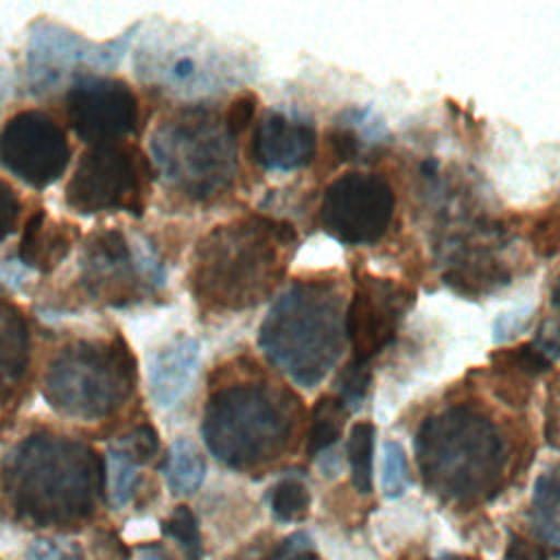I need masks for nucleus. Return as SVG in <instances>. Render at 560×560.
Listing matches in <instances>:
<instances>
[{"mask_svg": "<svg viewBox=\"0 0 560 560\" xmlns=\"http://www.w3.org/2000/svg\"><path fill=\"white\" fill-rule=\"evenodd\" d=\"M0 483L20 521L72 525L94 512L105 490V459L79 440L33 433L2 459Z\"/></svg>", "mask_w": 560, "mask_h": 560, "instance_id": "nucleus-1", "label": "nucleus"}, {"mask_svg": "<svg viewBox=\"0 0 560 560\" xmlns=\"http://www.w3.org/2000/svg\"><path fill=\"white\" fill-rule=\"evenodd\" d=\"M295 228L262 214L217 225L192 254L190 293L210 311H245L273 293L284 278Z\"/></svg>", "mask_w": 560, "mask_h": 560, "instance_id": "nucleus-2", "label": "nucleus"}, {"mask_svg": "<svg viewBox=\"0 0 560 560\" xmlns=\"http://www.w3.org/2000/svg\"><path fill=\"white\" fill-rule=\"evenodd\" d=\"M343 295L335 278H298L267 311L258 346L293 383L315 387L343 352Z\"/></svg>", "mask_w": 560, "mask_h": 560, "instance_id": "nucleus-3", "label": "nucleus"}, {"mask_svg": "<svg viewBox=\"0 0 560 560\" xmlns=\"http://www.w3.org/2000/svg\"><path fill=\"white\" fill-rule=\"evenodd\" d=\"M413 451L427 490L457 503L492 497L508 464V446L494 420L466 402L422 420Z\"/></svg>", "mask_w": 560, "mask_h": 560, "instance_id": "nucleus-4", "label": "nucleus"}, {"mask_svg": "<svg viewBox=\"0 0 560 560\" xmlns=\"http://www.w3.org/2000/svg\"><path fill=\"white\" fill-rule=\"evenodd\" d=\"M295 409L293 396L267 381L228 383L208 396L201 438L228 468L252 470L287 448Z\"/></svg>", "mask_w": 560, "mask_h": 560, "instance_id": "nucleus-5", "label": "nucleus"}, {"mask_svg": "<svg viewBox=\"0 0 560 560\" xmlns=\"http://www.w3.org/2000/svg\"><path fill=\"white\" fill-rule=\"evenodd\" d=\"M149 149L155 175L192 201L223 195L238 171L236 138L228 131L223 116L203 103L162 118Z\"/></svg>", "mask_w": 560, "mask_h": 560, "instance_id": "nucleus-6", "label": "nucleus"}, {"mask_svg": "<svg viewBox=\"0 0 560 560\" xmlns=\"http://www.w3.org/2000/svg\"><path fill=\"white\" fill-rule=\"evenodd\" d=\"M136 383L133 352L114 335L63 346L46 365L42 392L57 413L92 422L118 411L131 398Z\"/></svg>", "mask_w": 560, "mask_h": 560, "instance_id": "nucleus-7", "label": "nucleus"}, {"mask_svg": "<svg viewBox=\"0 0 560 560\" xmlns=\"http://www.w3.org/2000/svg\"><path fill=\"white\" fill-rule=\"evenodd\" d=\"M133 66L147 85L182 98L219 92L243 72L210 37L171 22H155L138 37Z\"/></svg>", "mask_w": 560, "mask_h": 560, "instance_id": "nucleus-8", "label": "nucleus"}, {"mask_svg": "<svg viewBox=\"0 0 560 560\" xmlns=\"http://www.w3.org/2000/svg\"><path fill=\"white\" fill-rule=\"evenodd\" d=\"M153 164L129 142L94 144L77 162L66 186V203L79 214L144 212Z\"/></svg>", "mask_w": 560, "mask_h": 560, "instance_id": "nucleus-9", "label": "nucleus"}, {"mask_svg": "<svg viewBox=\"0 0 560 560\" xmlns=\"http://www.w3.org/2000/svg\"><path fill=\"white\" fill-rule=\"evenodd\" d=\"M81 287L94 302L129 306L155 295L166 269L149 243L131 241L122 230L107 228L88 236L81 252Z\"/></svg>", "mask_w": 560, "mask_h": 560, "instance_id": "nucleus-10", "label": "nucleus"}, {"mask_svg": "<svg viewBox=\"0 0 560 560\" xmlns=\"http://www.w3.org/2000/svg\"><path fill=\"white\" fill-rule=\"evenodd\" d=\"M138 24L107 42H92L77 31L39 18L31 24L26 42V85L33 94L55 90L63 79L88 68H114L127 52Z\"/></svg>", "mask_w": 560, "mask_h": 560, "instance_id": "nucleus-11", "label": "nucleus"}, {"mask_svg": "<svg viewBox=\"0 0 560 560\" xmlns=\"http://www.w3.org/2000/svg\"><path fill=\"white\" fill-rule=\"evenodd\" d=\"M394 206V190L381 175L343 173L324 190L319 225L341 245H374L389 230Z\"/></svg>", "mask_w": 560, "mask_h": 560, "instance_id": "nucleus-12", "label": "nucleus"}, {"mask_svg": "<svg viewBox=\"0 0 560 560\" xmlns=\"http://www.w3.org/2000/svg\"><path fill=\"white\" fill-rule=\"evenodd\" d=\"M66 131L48 114L24 109L0 129V164L33 188L55 184L70 164Z\"/></svg>", "mask_w": 560, "mask_h": 560, "instance_id": "nucleus-13", "label": "nucleus"}, {"mask_svg": "<svg viewBox=\"0 0 560 560\" xmlns=\"http://www.w3.org/2000/svg\"><path fill=\"white\" fill-rule=\"evenodd\" d=\"M413 304V289L368 271L354 273V289L346 308V339L352 361L368 363L394 343L398 326Z\"/></svg>", "mask_w": 560, "mask_h": 560, "instance_id": "nucleus-14", "label": "nucleus"}, {"mask_svg": "<svg viewBox=\"0 0 560 560\" xmlns=\"http://www.w3.org/2000/svg\"><path fill=\"white\" fill-rule=\"evenodd\" d=\"M66 116L72 131L90 147L114 144L136 131L140 105L125 81L90 72L72 79Z\"/></svg>", "mask_w": 560, "mask_h": 560, "instance_id": "nucleus-15", "label": "nucleus"}, {"mask_svg": "<svg viewBox=\"0 0 560 560\" xmlns=\"http://www.w3.org/2000/svg\"><path fill=\"white\" fill-rule=\"evenodd\" d=\"M503 241V223L490 219L451 234L442 245V282L468 300H479L508 287L512 282V267L499 256Z\"/></svg>", "mask_w": 560, "mask_h": 560, "instance_id": "nucleus-16", "label": "nucleus"}, {"mask_svg": "<svg viewBox=\"0 0 560 560\" xmlns=\"http://www.w3.org/2000/svg\"><path fill=\"white\" fill-rule=\"evenodd\" d=\"M317 133L313 122L282 109H267L252 138V158L265 171L289 173L313 162Z\"/></svg>", "mask_w": 560, "mask_h": 560, "instance_id": "nucleus-17", "label": "nucleus"}, {"mask_svg": "<svg viewBox=\"0 0 560 560\" xmlns=\"http://www.w3.org/2000/svg\"><path fill=\"white\" fill-rule=\"evenodd\" d=\"M199 363V341L188 335H179L158 348L149 363V392L160 407L179 402L192 385Z\"/></svg>", "mask_w": 560, "mask_h": 560, "instance_id": "nucleus-18", "label": "nucleus"}, {"mask_svg": "<svg viewBox=\"0 0 560 560\" xmlns=\"http://www.w3.org/2000/svg\"><path fill=\"white\" fill-rule=\"evenodd\" d=\"M77 234L74 225L52 221L46 210L39 208L28 217L22 230L18 258L22 265L46 273L68 256Z\"/></svg>", "mask_w": 560, "mask_h": 560, "instance_id": "nucleus-19", "label": "nucleus"}, {"mask_svg": "<svg viewBox=\"0 0 560 560\" xmlns=\"http://www.w3.org/2000/svg\"><path fill=\"white\" fill-rule=\"evenodd\" d=\"M31 363V330L22 311L0 298V392L13 389Z\"/></svg>", "mask_w": 560, "mask_h": 560, "instance_id": "nucleus-20", "label": "nucleus"}, {"mask_svg": "<svg viewBox=\"0 0 560 560\" xmlns=\"http://www.w3.org/2000/svg\"><path fill=\"white\" fill-rule=\"evenodd\" d=\"M162 472L173 494H195L206 479V457L201 455L195 442L179 438L171 444Z\"/></svg>", "mask_w": 560, "mask_h": 560, "instance_id": "nucleus-21", "label": "nucleus"}, {"mask_svg": "<svg viewBox=\"0 0 560 560\" xmlns=\"http://www.w3.org/2000/svg\"><path fill=\"white\" fill-rule=\"evenodd\" d=\"M529 516L534 529L560 549V464H553L536 479Z\"/></svg>", "mask_w": 560, "mask_h": 560, "instance_id": "nucleus-22", "label": "nucleus"}, {"mask_svg": "<svg viewBox=\"0 0 560 560\" xmlns=\"http://www.w3.org/2000/svg\"><path fill=\"white\" fill-rule=\"evenodd\" d=\"M348 413L350 411L335 394H326L317 398V402L311 409V424L306 433L308 457H317L337 444Z\"/></svg>", "mask_w": 560, "mask_h": 560, "instance_id": "nucleus-23", "label": "nucleus"}, {"mask_svg": "<svg viewBox=\"0 0 560 560\" xmlns=\"http://www.w3.org/2000/svg\"><path fill=\"white\" fill-rule=\"evenodd\" d=\"M374 440H376V427L368 420L357 422L350 429L348 438V462H350V475L352 483L361 494H368L372 490V466H374Z\"/></svg>", "mask_w": 560, "mask_h": 560, "instance_id": "nucleus-24", "label": "nucleus"}, {"mask_svg": "<svg viewBox=\"0 0 560 560\" xmlns=\"http://www.w3.org/2000/svg\"><path fill=\"white\" fill-rule=\"evenodd\" d=\"M138 466L140 464L136 459L109 444L105 457V490L114 508H125L133 499L138 486Z\"/></svg>", "mask_w": 560, "mask_h": 560, "instance_id": "nucleus-25", "label": "nucleus"}, {"mask_svg": "<svg viewBox=\"0 0 560 560\" xmlns=\"http://www.w3.org/2000/svg\"><path fill=\"white\" fill-rule=\"evenodd\" d=\"M551 365H553V361L549 357H545L532 341L510 346V348H499L490 354V368L510 370L525 378L540 376V374L549 372Z\"/></svg>", "mask_w": 560, "mask_h": 560, "instance_id": "nucleus-26", "label": "nucleus"}, {"mask_svg": "<svg viewBox=\"0 0 560 560\" xmlns=\"http://www.w3.org/2000/svg\"><path fill=\"white\" fill-rule=\"evenodd\" d=\"M311 503L308 488L298 477L280 479L269 492V508L278 521H298L306 514Z\"/></svg>", "mask_w": 560, "mask_h": 560, "instance_id": "nucleus-27", "label": "nucleus"}, {"mask_svg": "<svg viewBox=\"0 0 560 560\" xmlns=\"http://www.w3.org/2000/svg\"><path fill=\"white\" fill-rule=\"evenodd\" d=\"M162 532L182 547L188 560H201L203 556L201 534H199L197 516L190 512L188 505H177L173 514L162 523Z\"/></svg>", "mask_w": 560, "mask_h": 560, "instance_id": "nucleus-28", "label": "nucleus"}, {"mask_svg": "<svg viewBox=\"0 0 560 560\" xmlns=\"http://www.w3.org/2000/svg\"><path fill=\"white\" fill-rule=\"evenodd\" d=\"M409 486V466L407 453L400 442H385L383 444V472H381V488L387 499H398L405 494Z\"/></svg>", "mask_w": 560, "mask_h": 560, "instance_id": "nucleus-29", "label": "nucleus"}, {"mask_svg": "<svg viewBox=\"0 0 560 560\" xmlns=\"http://www.w3.org/2000/svg\"><path fill=\"white\" fill-rule=\"evenodd\" d=\"M532 249L540 258H553L560 254V203L545 208L529 228Z\"/></svg>", "mask_w": 560, "mask_h": 560, "instance_id": "nucleus-30", "label": "nucleus"}, {"mask_svg": "<svg viewBox=\"0 0 560 560\" xmlns=\"http://www.w3.org/2000/svg\"><path fill=\"white\" fill-rule=\"evenodd\" d=\"M370 385H372V372H370V365L368 363H359V361H350L339 378H337V398L346 405L348 411H357L368 392H370Z\"/></svg>", "mask_w": 560, "mask_h": 560, "instance_id": "nucleus-31", "label": "nucleus"}, {"mask_svg": "<svg viewBox=\"0 0 560 560\" xmlns=\"http://www.w3.org/2000/svg\"><path fill=\"white\" fill-rule=\"evenodd\" d=\"M326 142H328V149L332 153V158L337 162H348V160H354L359 158L365 149H370L372 144L361 136L359 129H354L352 125H348L346 120H337L335 127L328 131L326 136Z\"/></svg>", "mask_w": 560, "mask_h": 560, "instance_id": "nucleus-32", "label": "nucleus"}, {"mask_svg": "<svg viewBox=\"0 0 560 560\" xmlns=\"http://www.w3.org/2000/svg\"><path fill=\"white\" fill-rule=\"evenodd\" d=\"M112 444L118 446L122 453H127L131 459H136L142 466V464L151 462L158 455L160 438H158V431L151 424H140V427L131 429L129 433H125L122 438H118Z\"/></svg>", "mask_w": 560, "mask_h": 560, "instance_id": "nucleus-33", "label": "nucleus"}, {"mask_svg": "<svg viewBox=\"0 0 560 560\" xmlns=\"http://www.w3.org/2000/svg\"><path fill=\"white\" fill-rule=\"evenodd\" d=\"M256 112V94L254 92H241L225 109L223 114V122L228 127V131L238 138L252 122Z\"/></svg>", "mask_w": 560, "mask_h": 560, "instance_id": "nucleus-34", "label": "nucleus"}, {"mask_svg": "<svg viewBox=\"0 0 560 560\" xmlns=\"http://www.w3.org/2000/svg\"><path fill=\"white\" fill-rule=\"evenodd\" d=\"M26 560H83L79 545L37 538L26 551Z\"/></svg>", "mask_w": 560, "mask_h": 560, "instance_id": "nucleus-35", "label": "nucleus"}, {"mask_svg": "<svg viewBox=\"0 0 560 560\" xmlns=\"http://www.w3.org/2000/svg\"><path fill=\"white\" fill-rule=\"evenodd\" d=\"M20 214H22V201L18 192L4 179H0V243L18 230Z\"/></svg>", "mask_w": 560, "mask_h": 560, "instance_id": "nucleus-36", "label": "nucleus"}, {"mask_svg": "<svg viewBox=\"0 0 560 560\" xmlns=\"http://www.w3.org/2000/svg\"><path fill=\"white\" fill-rule=\"evenodd\" d=\"M271 560H319V556L313 549L311 536L304 532H295L278 545Z\"/></svg>", "mask_w": 560, "mask_h": 560, "instance_id": "nucleus-37", "label": "nucleus"}, {"mask_svg": "<svg viewBox=\"0 0 560 560\" xmlns=\"http://www.w3.org/2000/svg\"><path fill=\"white\" fill-rule=\"evenodd\" d=\"M532 343H534L545 357H549L551 361H556V359L560 357V317L545 319V322L538 326V330H536Z\"/></svg>", "mask_w": 560, "mask_h": 560, "instance_id": "nucleus-38", "label": "nucleus"}, {"mask_svg": "<svg viewBox=\"0 0 560 560\" xmlns=\"http://www.w3.org/2000/svg\"><path fill=\"white\" fill-rule=\"evenodd\" d=\"M547 442L560 448V383L549 389L547 398V424H545Z\"/></svg>", "mask_w": 560, "mask_h": 560, "instance_id": "nucleus-39", "label": "nucleus"}, {"mask_svg": "<svg viewBox=\"0 0 560 560\" xmlns=\"http://www.w3.org/2000/svg\"><path fill=\"white\" fill-rule=\"evenodd\" d=\"M505 560H547V551L540 545L512 534L508 542Z\"/></svg>", "mask_w": 560, "mask_h": 560, "instance_id": "nucleus-40", "label": "nucleus"}, {"mask_svg": "<svg viewBox=\"0 0 560 560\" xmlns=\"http://www.w3.org/2000/svg\"><path fill=\"white\" fill-rule=\"evenodd\" d=\"M140 560H173V558L162 545L153 542V545H142L140 547Z\"/></svg>", "mask_w": 560, "mask_h": 560, "instance_id": "nucleus-41", "label": "nucleus"}, {"mask_svg": "<svg viewBox=\"0 0 560 560\" xmlns=\"http://www.w3.org/2000/svg\"><path fill=\"white\" fill-rule=\"evenodd\" d=\"M549 302H551V306H553L556 311H560V276H558L556 282H553V289H551V293H549Z\"/></svg>", "mask_w": 560, "mask_h": 560, "instance_id": "nucleus-42", "label": "nucleus"}]
</instances>
